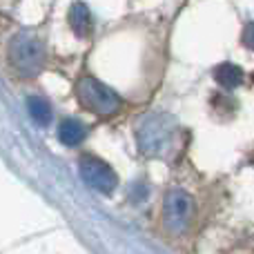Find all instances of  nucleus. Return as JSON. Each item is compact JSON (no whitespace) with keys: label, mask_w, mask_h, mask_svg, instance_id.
I'll return each instance as SVG.
<instances>
[{"label":"nucleus","mask_w":254,"mask_h":254,"mask_svg":"<svg viewBox=\"0 0 254 254\" xmlns=\"http://www.w3.org/2000/svg\"><path fill=\"white\" fill-rule=\"evenodd\" d=\"M76 94H78V101L85 110L101 116L114 114L121 105L119 96L107 85H103L101 80H94V78H80L78 85H76Z\"/></svg>","instance_id":"obj_1"},{"label":"nucleus","mask_w":254,"mask_h":254,"mask_svg":"<svg viewBox=\"0 0 254 254\" xmlns=\"http://www.w3.org/2000/svg\"><path fill=\"white\" fill-rule=\"evenodd\" d=\"M192 221V198L183 190H172L163 205V223L172 234H181L190 228Z\"/></svg>","instance_id":"obj_2"},{"label":"nucleus","mask_w":254,"mask_h":254,"mask_svg":"<svg viewBox=\"0 0 254 254\" xmlns=\"http://www.w3.org/2000/svg\"><path fill=\"white\" fill-rule=\"evenodd\" d=\"M9 56H11L13 67L20 69L22 74H36L45 63V49L36 38L20 34L18 38H13Z\"/></svg>","instance_id":"obj_3"},{"label":"nucleus","mask_w":254,"mask_h":254,"mask_svg":"<svg viewBox=\"0 0 254 254\" xmlns=\"http://www.w3.org/2000/svg\"><path fill=\"white\" fill-rule=\"evenodd\" d=\"M80 176H83V181L89 188H94L96 192L103 194L114 192V188L119 185V176L114 174V170L98 156L80 158Z\"/></svg>","instance_id":"obj_4"},{"label":"nucleus","mask_w":254,"mask_h":254,"mask_svg":"<svg viewBox=\"0 0 254 254\" xmlns=\"http://www.w3.org/2000/svg\"><path fill=\"white\" fill-rule=\"evenodd\" d=\"M167 123L158 116H149L136 129V138H138V145L145 154H158L163 149V145L170 140V134H163V127Z\"/></svg>","instance_id":"obj_5"},{"label":"nucleus","mask_w":254,"mask_h":254,"mask_svg":"<svg viewBox=\"0 0 254 254\" xmlns=\"http://www.w3.org/2000/svg\"><path fill=\"white\" fill-rule=\"evenodd\" d=\"M85 136H87V125L78 119H65L61 123V127H58V138H61V143L69 145V147L78 145Z\"/></svg>","instance_id":"obj_6"},{"label":"nucleus","mask_w":254,"mask_h":254,"mask_svg":"<svg viewBox=\"0 0 254 254\" xmlns=\"http://www.w3.org/2000/svg\"><path fill=\"white\" fill-rule=\"evenodd\" d=\"M69 25L78 36H87L92 29V13L83 2L71 4L69 9Z\"/></svg>","instance_id":"obj_7"},{"label":"nucleus","mask_w":254,"mask_h":254,"mask_svg":"<svg viewBox=\"0 0 254 254\" xmlns=\"http://www.w3.org/2000/svg\"><path fill=\"white\" fill-rule=\"evenodd\" d=\"M27 110H29V116L34 119V123H38L43 127L49 125V121H52V107H49V103L45 98H40V96L27 98Z\"/></svg>","instance_id":"obj_8"},{"label":"nucleus","mask_w":254,"mask_h":254,"mask_svg":"<svg viewBox=\"0 0 254 254\" xmlns=\"http://www.w3.org/2000/svg\"><path fill=\"white\" fill-rule=\"evenodd\" d=\"M214 78L219 80L221 85H225V87H237L243 80V71L239 69L237 65H232V63H225V65L214 69Z\"/></svg>","instance_id":"obj_9"},{"label":"nucleus","mask_w":254,"mask_h":254,"mask_svg":"<svg viewBox=\"0 0 254 254\" xmlns=\"http://www.w3.org/2000/svg\"><path fill=\"white\" fill-rule=\"evenodd\" d=\"M243 40H246L248 47H252V49H254V25H248L246 34H243Z\"/></svg>","instance_id":"obj_10"}]
</instances>
